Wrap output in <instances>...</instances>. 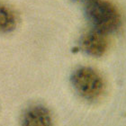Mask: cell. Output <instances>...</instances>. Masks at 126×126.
I'll return each mask as SVG.
<instances>
[{"label":"cell","instance_id":"cell-1","mask_svg":"<svg viewBox=\"0 0 126 126\" xmlns=\"http://www.w3.org/2000/svg\"><path fill=\"white\" fill-rule=\"evenodd\" d=\"M86 15L93 28L105 33L114 32L122 24L119 9L109 0H90L86 6Z\"/></svg>","mask_w":126,"mask_h":126},{"label":"cell","instance_id":"cell-2","mask_svg":"<svg viewBox=\"0 0 126 126\" xmlns=\"http://www.w3.org/2000/svg\"><path fill=\"white\" fill-rule=\"evenodd\" d=\"M71 83L79 95L88 101L99 99L105 90L102 75L90 67H81L76 69L71 76Z\"/></svg>","mask_w":126,"mask_h":126},{"label":"cell","instance_id":"cell-3","mask_svg":"<svg viewBox=\"0 0 126 126\" xmlns=\"http://www.w3.org/2000/svg\"><path fill=\"white\" fill-rule=\"evenodd\" d=\"M108 34L93 28L86 32L80 40V47L85 52L93 57H101L108 50Z\"/></svg>","mask_w":126,"mask_h":126},{"label":"cell","instance_id":"cell-4","mask_svg":"<svg viewBox=\"0 0 126 126\" xmlns=\"http://www.w3.org/2000/svg\"><path fill=\"white\" fill-rule=\"evenodd\" d=\"M51 113L43 105H33L27 109L22 117V126H52Z\"/></svg>","mask_w":126,"mask_h":126},{"label":"cell","instance_id":"cell-5","mask_svg":"<svg viewBox=\"0 0 126 126\" xmlns=\"http://www.w3.org/2000/svg\"><path fill=\"white\" fill-rule=\"evenodd\" d=\"M17 24V18L10 6L0 2V32H9L13 31Z\"/></svg>","mask_w":126,"mask_h":126},{"label":"cell","instance_id":"cell-6","mask_svg":"<svg viewBox=\"0 0 126 126\" xmlns=\"http://www.w3.org/2000/svg\"><path fill=\"white\" fill-rule=\"evenodd\" d=\"M77 1H87V2H88L90 0H77Z\"/></svg>","mask_w":126,"mask_h":126}]
</instances>
